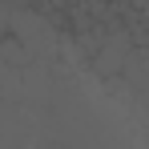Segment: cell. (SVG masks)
Instances as JSON below:
<instances>
[]
</instances>
